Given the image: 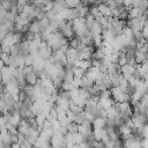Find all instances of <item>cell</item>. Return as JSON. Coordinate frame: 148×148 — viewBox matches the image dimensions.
Wrapping results in <instances>:
<instances>
[{"mask_svg":"<svg viewBox=\"0 0 148 148\" xmlns=\"http://www.w3.org/2000/svg\"><path fill=\"white\" fill-rule=\"evenodd\" d=\"M110 96L112 98V101L114 103H123V102H130L131 96L125 92L124 90H121L119 87H112L110 90Z\"/></svg>","mask_w":148,"mask_h":148,"instance_id":"6da1fadb","label":"cell"},{"mask_svg":"<svg viewBox=\"0 0 148 148\" xmlns=\"http://www.w3.org/2000/svg\"><path fill=\"white\" fill-rule=\"evenodd\" d=\"M71 23H72V29L75 37H81L89 31L83 18H74L73 21H71Z\"/></svg>","mask_w":148,"mask_h":148,"instance_id":"7a4b0ae2","label":"cell"},{"mask_svg":"<svg viewBox=\"0 0 148 148\" xmlns=\"http://www.w3.org/2000/svg\"><path fill=\"white\" fill-rule=\"evenodd\" d=\"M76 51H77V54H79V58L82 59V60H91L92 58V53H94V47L92 46H87V45H83V44H79L77 47H76Z\"/></svg>","mask_w":148,"mask_h":148,"instance_id":"3957f363","label":"cell"},{"mask_svg":"<svg viewBox=\"0 0 148 148\" xmlns=\"http://www.w3.org/2000/svg\"><path fill=\"white\" fill-rule=\"evenodd\" d=\"M38 56H39V58L40 59H43V60H47L51 56H52V50L46 45V43H44V42H42L40 43V45H39V47H38Z\"/></svg>","mask_w":148,"mask_h":148,"instance_id":"277c9868","label":"cell"},{"mask_svg":"<svg viewBox=\"0 0 148 148\" xmlns=\"http://www.w3.org/2000/svg\"><path fill=\"white\" fill-rule=\"evenodd\" d=\"M1 82L2 83H6L8 81H10L12 79H14V68L12 67H8V66H5L1 71Z\"/></svg>","mask_w":148,"mask_h":148,"instance_id":"5b68a950","label":"cell"},{"mask_svg":"<svg viewBox=\"0 0 148 148\" xmlns=\"http://www.w3.org/2000/svg\"><path fill=\"white\" fill-rule=\"evenodd\" d=\"M65 56H66V59H67V61H68V62H71V64H73V65H75V62H76L77 60H80V58H79V54H77V51H76V49H74V47H71V46H68V49L66 50V52H65Z\"/></svg>","mask_w":148,"mask_h":148,"instance_id":"8992f818","label":"cell"},{"mask_svg":"<svg viewBox=\"0 0 148 148\" xmlns=\"http://www.w3.org/2000/svg\"><path fill=\"white\" fill-rule=\"evenodd\" d=\"M28 31H30L35 35H37V34L39 35L42 32V27L39 24V21L38 20H32L28 25Z\"/></svg>","mask_w":148,"mask_h":148,"instance_id":"52a82bcc","label":"cell"},{"mask_svg":"<svg viewBox=\"0 0 148 148\" xmlns=\"http://www.w3.org/2000/svg\"><path fill=\"white\" fill-rule=\"evenodd\" d=\"M21 120H22V118H21V116L18 114V112H12V113H9V116H8V124L12 125V126L17 127V126L20 125Z\"/></svg>","mask_w":148,"mask_h":148,"instance_id":"ba28073f","label":"cell"},{"mask_svg":"<svg viewBox=\"0 0 148 148\" xmlns=\"http://www.w3.org/2000/svg\"><path fill=\"white\" fill-rule=\"evenodd\" d=\"M99 74H101V73H99L98 68H97V67L91 66V67L86 72V75H84V76H86L87 79H89L90 81H92V82H94V81L99 76Z\"/></svg>","mask_w":148,"mask_h":148,"instance_id":"9c48e42d","label":"cell"},{"mask_svg":"<svg viewBox=\"0 0 148 148\" xmlns=\"http://www.w3.org/2000/svg\"><path fill=\"white\" fill-rule=\"evenodd\" d=\"M113 101L111 97H98V105L104 109V110H108L109 108H111L113 105Z\"/></svg>","mask_w":148,"mask_h":148,"instance_id":"30bf717a","label":"cell"},{"mask_svg":"<svg viewBox=\"0 0 148 148\" xmlns=\"http://www.w3.org/2000/svg\"><path fill=\"white\" fill-rule=\"evenodd\" d=\"M97 9H98V12L101 13L102 16H105V17H112V14H111V7L108 6L106 3H99V5H97Z\"/></svg>","mask_w":148,"mask_h":148,"instance_id":"8fae6325","label":"cell"},{"mask_svg":"<svg viewBox=\"0 0 148 148\" xmlns=\"http://www.w3.org/2000/svg\"><path fill=\"white\" fill-rule=\"evenodd\" d=\"M147 60V52H143L141 50H136L135 54H134V61L136 65H140L142 62H146Z\"/></svg>","mask_w":148,"mask_h":148,"instance_id":"7c38bea8","label":"cell"},{"mask_svg":"<svg viewBox=\"0 0 148 148\" xmlns=\"http://www.w3.org/2000/svg\"><path fill=\"white\" fill-rule=\"evenodd\" d=\"M91 126H92V130H101V128H104V127H105V118H102V117L95 118V119L91 121Z\"/></svg>","mask_w":148,"mask_h":148,"instance_id":"4fadbf2b","label":"cell"},{"mask_svg":"<svg viewBox=\"0 0 148 148\" xmlns=\"http://www.w3.org/2000/svg\"><path fill=\"white\" fill-rule=\"evenodd\" d=\"M74 66L75 67H79V68H82L84 71H88L91 67V60H82V59H80V60H77L75 62Z\"/></svg>","mask_w":148,"mask_h":148,"instance_id":"5bb4252c","label":"cell"},{"mask_svg":"<svg viewBox=\"0 0 148 148\" xmlns=\"http://www.w3.org/2000/svg\"><path fill=\"white\" fill-rule=\"evenodd\" d=\"M44 15H45V12L42 7H35L31 14L32 18H37V20H40L42 17H44Z\"/></svg>","mask_w":148,"mask_h":148,"instance_id":"9a60e30c","label":"cell"},{"mask_svg":"<svg viewBox=\"0 0 148 148\" xmlns=\"http://www.w3.org/2000/svg\"><path fill=\"white\" fill-rule=\"evenodd\" d=\"M72 71H73L74 77H77V79H82L86 75V72H87V71H84L82 68H79V67H75V66H74V68Z\"/></svg>","mask_w":148,"mask_h":148,"instance_id":"2e32d148","label":"cell"},{"mask_svg":"<svg viewBox=\"0 0 148 148\" xmlns=\"http://www.w3.org/2000/svg\"><path fill=\"white\" fill-rule=\"evenodd\" d=\"M84 23H86V25H87V28H88V30L91 28V25L94 24V22H95V17L91 15V14H88V15H86L84 16Z\"/></svg>","mask_w":148,"mask_h":148,"instance_id":"e0dca14e","label":"cell"},{"mask_svg":"<svg viewBox=\"0 0 148 148\" xmlns=\"http://www.w3.org/2000/svg\"><path fill=\"white\" fill-rule=\"evenodd\" d=\"M71 139H72V141H73L74 145H79L80 142L83 141V136H82L79 132H77V133H73V134H71Z\"/></svg>","mask_w":148,"mask_h":148,"instance_id":"ac0fdd59","label":"cell"},{"mask_svg":"<svg viewBox=\"0 0 148 148\" xmlns=\"http://www.w3.org/2000/svg\"><path fill=\"white\" fill-rule=\"evenodd\" d=\"M66 130H67V132H68L69 134L77 133V131H79V125H77V124H75V123H69V124L67 125Z\"/></svg>","mask_w":148,"mask_h":148,"instance_id":"d6986e66","label":"cell"},{"mask_svg":"<svg viewBox=\"0 0 148 148\" xmlns=\"http://www.w3.org/2000/svg\"><path fill=\"white\" fill-rule=\"evenodd\" d=\"M9 56H10V54L5 53V52H1V53H0V59L5 62V65H7V62H8V60H9Z\"/></svg>","mask_w":148,"mask_h":148,"instance_id":"ffe728a7","label":"cell"},{"mask_svg":"<svg viewBox=\"0 0 148 148\" xmlns=\"http://www.w3.org/2000/svg\"><path fill=\"white\" fill-rule=\"evenodd\" d=\"M20 148H32V145H31V143H29V142L25 140L24 142L20 143Z\"/></svg>","mask_w":148,"mask_h":148,"instance_id":"44dd1931","label":"cell"},{"mask_svg":"<svg viewBox=\"0 0 148 148\" xmlns=\"http://www.w3.org/2000/svg\"><path fill=\"white\" fill-rule=\"evenodd\" d=\"M32 1H34V0H28V2H32Z\"/></svg>","mask_w":148,"mask_h":148,"instance_id":"7402d4cb","label":"cell"}]
</instances>
